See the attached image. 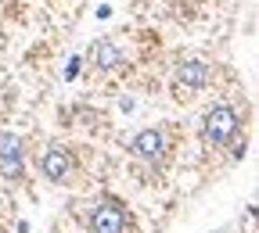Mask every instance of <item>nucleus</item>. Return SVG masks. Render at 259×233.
Wrapping results in <instances>:
<instances>
[{
	"label": "nucleus",
	"instance_id": "f257e3e1",
	"mask_svg": "<svg viewBox=\"0 0 259 233\" xmlns=\"http://www.w3.org/2000/svg\"><path fill=\"white\" fill-rule=\"evenodd\" d=\"M238 126H241V115H238V108H234V104H216V108H209V111H205L202 137H205V144L223 147V144H231V140H234Z\"/></svg>",
	"mask_w": 259,
	"mask_h": 233
},
{
	"label": "nucleus",
	"instance_id": "f03ea898",
	"mask_svg": "<svg viewBox=\"0 0 259 233\" xmlns=\"http://www.w3.org/2000/svg\"><path fill=\"white\" fill-rule=\"evenodd\" d=\"M90 233H126V226H130V215H126V208L119 205V201H101L94 208V215H90Z\"/></svg>",
	"mask_w": 259,
	"mask_h": 233
},
{
	"label": "nucleus",
	"instance_id": "7ed1b4c3",
	"mask_svg": "<svg viewBox=\"0 0 259 233\" xmlns=\"http://www.w3.org/2000/svg\"><path fill=\"white\" fill-rule=\"evenodd\" d=\"M0 172L11 183H18L25 172V151H22V140L15 133H0Z\"/></svg>",
	"mask_w": 259,
	"mask_h": 233
},
{
	"label": "nucleus",
	"instance_id": "20e7f679",
	"mask_svg": "<svg viewBox=\"0 0 259 233\" xmlns=\"http://www.w3.org/2000/svg\"><path fill=\"white\" fill-rule=\"evenodd\" d=\"M40 172L51 180V183H69L72 172H76V161L65 147H51L44 158H40Z\"/></svg>",
	"mask_w": 259,
	"mask_h": 233
},
{
	"label": "nucleus",
	"instance_id": "39448f33",
	"mask_svg": "<svg viewBox=\"0 0 259 233\" xmlns=\"http://www.w3.org/2000/svg\"><path fill=\"white\" fill-rule=\"evenodd\" d=\"M130 151L141 161H162V154H166V133L162 129H141L137 137L130 140Z\"/></svg>",
	"mask_w": 259,
	"mask_h": 233
},
{
	"label": "nucleus",
	"instance_id": "423d86ee",
	"mask_svg": "<svg viewBox=\"0 0 259 233\" xmlns=\"http://www.w3.org/2000/svg\"><path fill=\"white\" fill-rule=\"evenodd\" d=\"M209 79H212V72H209L205 61H184L180 69H177V83L187 86V90H205Z\"/></svg>",
	"mask_w": 259,
	"mask_h": 233
},
{
	"label": "nucleus",
	"instance_id": "0eeeda50",
	"mask_svg": "<svg viewBox=\"0 0 259 233\" xmlns=\"http://www.w3.org/2000/svg\"><path fill=\"white\" fill-rule=\"evenodd\" d=\"M90 61H94L101 72H115V69H119V65H122L126 57H122V50H119L112 40H97V43L90 47Z\"/></svg>",
	"mask_w": 259,
	"mask_h": 233
},
{
	"label": "nucleus",
	"instance_id": "6e6552de",
	"mask_svg": "<svg viewBox=\"0 0 259 233\" xmlns=\"http://www.w3.org/2000/svg\"><path fill=\"white\" fill-rule=\"evenodd\" d=\"M76 76H79V57H72L69 69H65V79H76Z\"/></svg>",
	"mask_w": 259,
	"mask_h": 233
},
{
	"label": "nucleus",
	"instance_id": "1a4fd4ad",
	"mask_svg": "<svg viewBox=\"0 0 259 233\" xmlns=\"http://www.w3.org/2000/svg\"><path fill=\"white\" fill-rule=\"evenodd\" d=\"M245 229L255 233V212H252V208H248V215H245Z\"/></svg>",
	"mask_w": 259,
	"mask_h": 233
}]
</instances>
